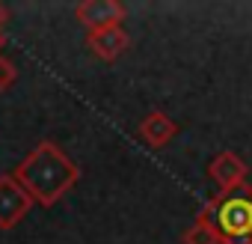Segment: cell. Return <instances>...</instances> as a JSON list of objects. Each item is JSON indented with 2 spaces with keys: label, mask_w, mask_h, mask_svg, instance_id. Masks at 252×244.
<instances>
[{
  "label": "cell",
  "mask_w": 252,
  "mask_h": 244,
  "mask_svg": "<svg viewBox=\"0 0 252 244\" xmlns=\"http://www.w3.org/2000/svg\"><path fill=\"white\" fill-rule=\"evenodd\" d=\"M33 197L12 173H0V229H15L33 211Z\"/></svg>",
  "instance_id": "3957f363"
},
{
  "label": "cell",
  "mask_w": 252,
  "mask_h": 244,
  "mask_svg": "<svg viewBox=\"0 0 252 244\" xmlns=\"http://www.w3.org/2000/svg\"><path fill=\"white\" fill-rule=\"evenodd\" d=\"M12 176L24 185V191L33 197L36 205L51 208L60 197H65L80 182V167L54 140H42L36 149H30L21 158Z\"/></svg>",
  "instance_id": "6da1fadb"
},
{
  "label": "cell",
  "mask_w": 252,
  "mask_h": 244,
  "mask_svg": "<svg viewBox=\"0 0 252 244\" xmlns=\"http://www.w3.org/2000/svg\"><path fill=\"white\" fill-rule=\"evenodd\" d=\"M137 134H140L152 149H163V146L178 134V125H175V119H172L169 113H163V110H152V113L143 116Z\"/></svg>",
  "instance_id": "52a82bcc"
},
{
  "label": "cell",
  "mask_w": 252,
  "mask_h": 244,
  "mask_svg": "<svg viewBox=\"0 0 252 244\" xmlns=\"http://www.w3.org/2000/svg\"><path fill=\"white\" fill-rule=\"evenodd\" d=\"M15 81H18V66H15L9 57L0 54V92H6Z\"/></svg>",
  "instance_id": "9c48e42d"
},
{
  "label": "cell",
  "mask_w": 252,
  "mask_h": 244,
  "mask_svg": "<svg viewBox=\"0 0 252 244\" xmlns=\"http://www.w3.org/2000/svg\"><path fill=\"white\" fill-rule=\"evenodd\" d=\"M181 241H184V244H220V232L214 229V223H211L208 217L196 214V220L184 229Z\"/></svg>",
  "instance_id": "ba28073f"
},
{
  "label": "cell",
  "mask_w": 252,
  "mask_h": 244,
  "mask_svg": "<svg viewBox=\"0 0 252 244\" xmlns=\"http://www.w3.org/2000/svg\"><path fill=\"white\" fill-rule=\"evenodd\" d=\"M6 45V36H3V30H0V48H3Z\"/></svg>",
  "instance_id": "8fae6325"
},
{
  "label": "cell",
  "mask_w": 252,
  "mask_h": 244,
  "mask_svg": "<svg viewBox=\"0 0 252 244\" xmlns=\"http://www.w3.org/2000/svg\"><path fill=\"white\" fill-rule=\"evenodd\" d=\"M6 18H9V9L0 3V30H3V24H6Z\"/></svg>",
  "instance_id": "30bf717a"
},
{
  "label": "cell",
  "mask_w": 252,
  "mask_h": 244,
  "mask_svg": "<svg viewBox=\"0 0 252 244\" xmlns=\"http://www.w3.org/2000/svg\"><path fill=\"white\" fill-rule=\"evenodd\" d=\"M220 232V244H252V188L243 185L237 191H217L202 211Z\"/></svg>",
  "instance_id": "7a4b0ae2"
},
{
  "label": "cell",
  "mask_w": 252,
  "mask_h": 244,
  "mask_svg": "<svg viewBox=\"0 0 252 244\" xmlns=\"http://www.w3.org/2000/svg\"><path fill=\"white\" fill-rule=\"evenodd\" d=\"M125 15H128V9L119 0H83V3L74 6V18H77V24L86 27V33L116 27L125 21Z\"/></svg>",
  "instance_id": "277c9868"
},
{
  "label": "cell",
  "mask_w": 252,
  "mask_h": 244,
  "mask_svg": "<svg viewBox=\"0 0 252 244\" xmlns=\"http://www.w3.org/2000/svg\"><path fill=\"white\" fill-rule=\"evenodd\" d=\"M208 176L214 179V185H217L222 194H228V191H237V188L246 185L249 167H246V161H243L237 152H228V149H225V152H220V155L211 158Z\"/></svg>",
  "instance_id": "5b68a950"
},
{
  "label": "cell",
  "mask_w": 252,
  "mask_h": 244,
  "mask_svg": "<svg viewBox=\"0 0 252 244\" xmlns=\"http://www.w3.org/2000/svg\"><path fill=\"white\" fill-rule=\"evenodd\" d=\"M128 45H131V33L125 30L122 24L86 33V48H89V51H92L98 60H104V63H113V60H119L125 51H128Z\"/></svg>",
  "instance_id": "8992f818"
}]
</instances>
